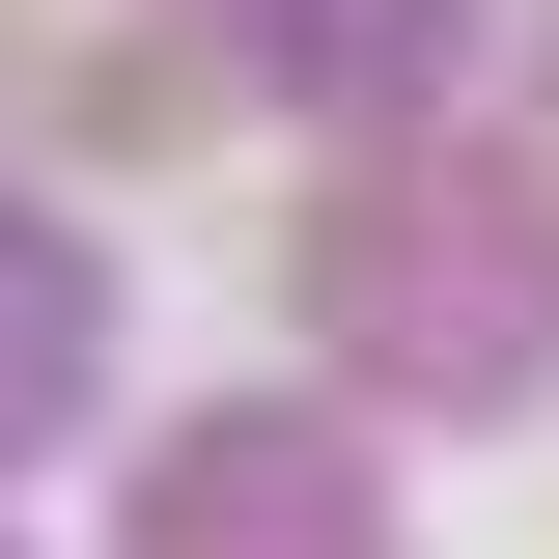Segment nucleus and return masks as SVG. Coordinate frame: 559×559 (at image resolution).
I'll list each match as a JSON object with an SVG mask.
<instances>
[{"mask_svg": "<svg viewBox=\"0 0 559 559\" xmlns=\"http://www.w3.org/2000/svg\"><path fill=\"white\" fill-rule=\"evenodd\" d=\"M197 559H308V448H197Z\"/></svg>", "mask_w": 559, "mask_h": 559, "instance_id": "obj_1", "label": "nucleus"}]
</instances>
